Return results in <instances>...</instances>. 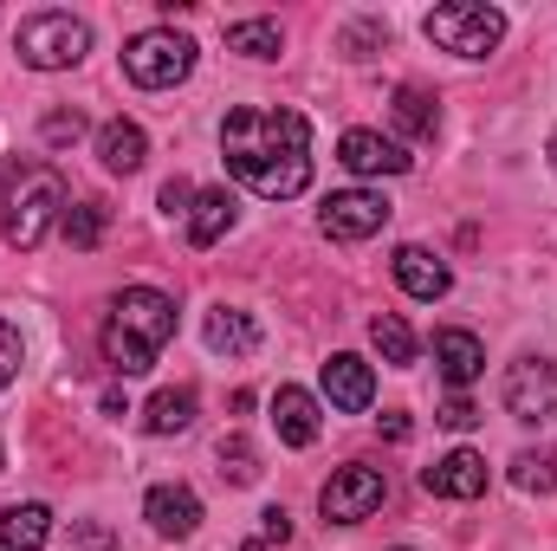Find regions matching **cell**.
Returning a JSON list of instances; mask_svg holds the SVG:
<instances>
[{"instance_id": "cell-13", "label": "cell", "mask_w": 557, "mask_h": 551, "mask_svg": "<svg viewBox=\"0 0 557 551\" xmlns=\"http://www.w3.org/2000/svg\"><path fill=\"white\" fill-rule=\"evenodd\" d=\"M396 285L409 292V298H421V305H434V298H447L454 292V273H447V260L441 254H428V247H396Z\"/></svg>"}, {"instance_id": "cell-10", "label": "cell", "mask_w": 557, "mask_h": 551, "mask_svg": "<svg viewBox=\"0 0 557 551\" xmlns=\"http://www.w3.org/2000/svg\"><path fill=\"white\" fill-rule=\"evenodd\" d=\"M421 487H428L434 500H480V493H486V461H480L473 448H454V454H441V461L421 474Z\"/></svg>"}, {"instance_id": "cell-27", "label": "cell", "mask_w": 557, "mask_h": 551, "mask_svg": "<svg viewBox=\"0 0 557 551\" xmlns=\"http://www.w3.org/2000/svg\"><path fill=\"white\" fill-rule=\"evenodd\" d=\"M65 241H72V247H98V241H104V201L65 208Z\"/></svg>"}, {"instance_id": "cell-3", "label": "cell", "mask_w": 557, "mask_h": 551, "mask_svg": "<svg viewBox=\"0 0 557 551\" xmlns=\"http://www.w3.org/2000/svg\"><path fill=\"white\" fill-rule=\"evenodd\" d=\"M59 208H65V182H59V169H26L20 182H13V195H7V221H0V234H7V247H39L46 234H52V221H59Z\"/></svg>"}, {"instance_id": "cell-8", "label": "cell", "mask_w": 557, "mask_h": 551, "mask_svg": "<svg viewBox=\"0 0 557 551\" xmlns=\"http://www.w3.org/2000/svg\"><path fill=\"white\" fill-rule=\"evenodd\" d=\"M506 415L519 421H557V364L552 357H519L506 370Z\"/></svg>"}, {"instance_id": "cell-6", "label": "cell", "mask_w": 557, "mask_h": 551, "mask_svg": "<svg viewBox=\"0 0 557 551\" xmlns=\"http://www.w3.org/2000/svg\"><path fill=\"white\" fill-rule=\"evenodd\" d=\"M124 72L143 91H169V85H182L195 72V39L175 33V26H149V33H137L124 46Z\"/></svg>"}, {"instance_id": "cell-25", "label": "cell", "mask_w": 557, "mask_h": 551, "mask_svg": "<svg viewBox=\"0 0 557 551\" xmlns=\"http://www.w3.org/2000/svg\"><path fill=\"white\" fill-rule=\"evenodd\" d=\"M278 46H285L278 20H240V26H227V52H247V59H278Z\"/></svg>"}, {"instance_id": "cell-15", "label": "cell", "mask_w": 557, "mask_h": 551, "mask_svg": "<svg viewBox=\"0 0 557 551\" xmlns=\"http://www.w3.org/2000/svg\"><path fill=\"white\" fill-rule=\"evenodd\" d=\"M273 428H278L285 448H311V441H318V396L298 390V383H285L273 396Z\"/></svg>"}, {"instance_id": "cell-22", "label": "cell", "mask_w": 557, "mask_h": 551, "mask_svg": "<svg viewBox=\"0 0 557 551\" xmlns=\"http://www.w3.org/2000/svg\"><path fill=\"white\" fill-rule=\"evenodd\" d=\"M370 344H376V351H383V364H396V370H409V364H416V331H409L396 311L370 318Z\"/></svg>"}, {"instance_id": "cell-29", "label": "cell", "mask_w": 557, "mask_h": 551, "mask_svg": "<svg viewBox=\"0 0 557 551\" xmlns=\"http://www.w3.org/2000/svg\"><path fill=\"white\" fill-rule=\"evenodd\" d=\"M39 137L52 143V149H59V143H78L85 137V118H78V111H52V118L39 124Z\"/></svg>"}, {"instance_id": "cell-33", "label": "cell", "mask_w": 557, "mask_h": 551, "mask_svg": "<svg viewBox=\"0 0 557 551\" xmlns=\"http://www.w3.org/2000/svg\"><path fill=\"white\" fill-rule=\"evenodd\" d=\"M260 539H267V546H285V539H292V513H285V506H267V513H260Z\"/></svg>"}, {"instance_id": "cell-24", "label": "cell", "mask_w": 557, "mask_h": 551, "mask_svg": "<svg viewBox=\"0 0 557 551\" xmlns=\"http://www.w3.org/2000/svg\"><path fill=\"white\" fill-rule=\"evenodd\" d=\"M396 124H403L416 143H428L434 131H441V111H434V98H428L421 85H403V91H396Z\"/></svg>"}, {"instance_id": "cell-16", "label": "cell", "mask_w": 557, "mask_h": 551, "mask_svg": "<svg viewBox=\"0 0 557 551\" xmlns=\"http://www.w3.org/2000/svg\"><path fill=\"white\" fill-rule=\"evenodd\" d=\"M201 338H208L214 357H253L260 351V325L247 311H234V305H214L208 325H201Z\"/></svg>"}, {"instance_id": "cell-20", "label": "cell", "mask_w": 557, "mask_h": 551, "mask_svg": "<svg viewBox=\"0 0 557 551\" xmlns=\"http://www.w3.org/2000/svg\"><path fill=\"white\" fill-rule=\"evenodd\" d=\"M0 539H7V551H46V539H52V506H39V500L7 506L0 513Z\"/></svg>"}, {"instance_id": "cell-2", "label": "cell", "mask_w": 557, "mask_h": 551, "mask_svg": "<svg viewBox=\"0 0 557 551\" xmlns=\"http://www.w3.org/2000/svg\"><path fill=\"white\" fill-rule=\"evenodd\" d=\"M169 338H175V298L156 292V285H124V292L111 298L104 331H98L104 364H111L117 377H143V370H156V357H162Z\"/></svg>"}, {"instance_id": "cell-5", "label": "cell", "mask_w": 557, "mask_h": 551, "mask_svg": "<svg viewBox=\"0 0 557 551\" xmlns=\"http://www.w3.org/2000/svg\"><path fill=\"white\" fill-rule=\"evenodd\" d=\"M85 46H91V26L72 20V13H33V20H20V33H13V52H20V65H33V72H65V65L85 59Z\"/></svg>"}, {"instance_id": "cell-30", "label": "cell", "mask_w": 557, "mask_h": 551, "mask_svg": "<svg viewBox=\"0 0 557 551\" xmlns=\"http://www.w3.org/2000/svg\"><path fill=\"white\" fill-rule=\"evenodd\" d=\"M370 46H389V26L363 20V26H350V33H344V52H350V59H370Z\"/></svg>"}, {"instance_id": "cell-21", "label": "cell", "mask_w": 557, "mask_h": 551, "mask_svg": "<svg viewBox=\"0 0 557 551\" xmlns=\"http://www.w3.org/2000/svg\"><path fill=\"white\" fill-rule=\"evenodd\" d=\"M195 421V390H162V396H149V409H143V428L149 434H182Z\"/></svg>"}, {"instance_id": "cell-35", "label": "cell", "mask_w": 557, "mask_h": 551, "mask_svg": "<svg viewBox=\"0 0 557 551\" xmlns=\"http://www.w3.org/2000/svg\"><path fill=\"white\" fill-rule=\"evenodd\" d=\"M552 169H557V137H552Z\"/></svg>"}, {"instance_id": "cell-9", "label": "cell", "mask_w": 557, "mask_h": 551, "mask_svg": "<svg viewBox=\"0 0 557 551\" xmlns=\"http://www.w3.org/2000/svg\"><path fill=\"white\" fill-rule=\"evenodd\" d=\"M383 221H389V201H383L376 188H337V195L318 208V228H324L331 241H370V234H383Z\"/></svg>"}, {"instance_id": "cell-12", "label": "cell", "mask_w": 557, "mask_h": 551, "mask_svg": "<svg viewBox=\"0 0 557 551\" xmlns=\"http://www.w3.org/2000/svg\"><path fill=\"white\" fill-rule=\"evenodd\" d=\"M324 396H331V409L363 415L370 403H376V377H370V364L350 357V351H337V357L324 364Z\"/></svg>"}, {"instance_id": "cell-31", "label": "cell", "mask_w": 557, "mask_h": 551, "mask_svg": "<svg viewBox=\"0 0 557 551\" xmlns=\"http://www.w3.org/2000/svg\"><path fill=\"white\" fill-rule=\"evenodd\" d=\"M13 377H20V331L0 318V390H7Z\"/></svg>"}, {"instance_id": "cell-19", "label": "cell", "mask_w": 557, "mask_h": 551, "mask_svg": "<svg viewBox=\"0 0 557 551\" xmlns=\"http://www.w3.org/2000/svg\"><path fill=\"white\" fill-rule=\"evenodd\" d=\"M227 228H234V195H227V188H195V208H188V241H195V247H214Z\"/></svg>"}, {"instance_id": "cell-32", "label": "cell", "mask_w": 557, "mask_h": 551, "mask_svg": "<svg viewBox=\"0 0 557 551\" xmlns=\"http://www.w3.org/2000/svg\"><path fill=\"white\" fill-rule=\"evenodd\" d=\"M434 421H441V428H454V434H467V428H473V421H480V409H473V403H467V396H447V409L434 415Z\"/></svg>"}, {"instance_id": "cell-4", "label": "cell", "mask_w": 557, "mask_h": 551, "mask_svg": "<svg viewBox=\"0 0 557 551\" xmlns=\"http://www.w3.org/2000/svg\"><path fill=\"white\" fill-rule=\"evenodd\" d=\"M428 39L454 59H486L506 39V13L486 7V0H447V7L428 13Z\"/></svg>"}, {"instance_id": "cell-7", "label": "cell", "mask_w": 557, "mask_h": 551, "mask_svg": "<svg viewBox=\"0 0 557 551\" xmlns=\"http://www.w3.org/2000/svg\"><path fill=\"white\" fill-rule=\"evenodd\" d=\"M383 474L376 467H363V461H350V467H337L331 480H324V493H318V506H324V519L331 526H357V519H370L376 506H383Z\"/></svg>"}, {"instance_id": "cell-18", "label": "cell", "mask_w": 557, "mask_h": 551, "mask_svg": "<svg viewBox=\"0 0 557 551\" xmlns=\"http://www.w3.org/2000/svg\"><path fill=\"white\" fill-rule=\"evenodd\" d=\"M143 156H149V137H143V124H131V118H111V124L98 131V162H104L111 175H137Z\"/></svg>"}, {"instance_id": "cell-26", "label": "cell", "mask_w": 557, "mask_h": 551, "mask_svg": "<svg viewBox=\"0 0 557 551\" xmlns=\"http://www.w3.org/2000/svg\"><path fill=\"white\" fill-rule=\"evenodd\" d=\"M221 480H234V487H253L260 480V454H253L247 434H227L221 441Z\"/></svg>"}, {"instance_id": "cell-34", "label": "cell", "mask_w": 557, "mask_h": 551, "mask_svg": "<svg viewBox=\"0 0 557 551\" xmlns=\"http://www.w3.org/2000/svg\"><path fill=\"white\" fill-rule=\"evenodd\" d=\"M162 208H169V215H188V208H195V188H188L182 175H175V182H162Z\"/></svg>"}, {"instance_id": "cell-23", "label": "cell", "mask_w": 557, "mask_h": 551, "mask_svg": "<svg viewBox=\"0 0 557 551\" xmlns=\"http://www.w3.org/2000/svg\"><path fill=\"white\" fill-rule=\"evenodd\" d=\"M512 487H519V493H557V448H525V454H512Z\"/></svg>"}, {"instance_id": "cell-14", "label": "cell", "mask_w": 557, "mask_h": 551, "mask_svg": "<svg viewBox=\"0 0 557 551\" xmlns=\"http://www.w3.org/2000/svg\"><path fill=\"white\" fill-rule=\"evenodd\" d=\"M143 513H149V526H156L162 539H188V532L201 526V500H195L188 487H149Z\"/></svg>"}, {"instance_id": "cell-36", "label": "cell", "mask_w": 557, "mask_h": 551, "mask_svg": "<svg viewBox=\"0 0 557 551\" xmlns=\"http://www.w3.org/2000/svg\"><path fill=\"white\" fill-rule=\"evenodd\" d=\"M396 551H409V546H396Z\"/></svg>"}, {"instance_id": "cell-11", "label": "cell", "mask_w": 557, "mask_h": 551, "mask_svg": "<svg viewBox=\"0 0 557 551\" xmlns=\"http://www.w3.org/2000/svg\"><path fill=\"white\" fill-rule=\"evenodd\" d=\"M337 162H344L350 175H403V169H409V149L389 143V137H376V131H344Z\"/></svg>"}, {"instance_id": "cell-1", "label": "cell", "mask_w": 557, "mask_h": 551, "mask_svg": "<svg viewBox=\"0 0 557 551\" xmlns=\"http://www.w3.org/2000/svg\"><path fill=\"white\" fill-rule=\"evenodd\" d=\"M221 149H227V169L253 195H267V201H292L311 182V124L298 111H260V105H247V111L227 118Z\"/></svg>"}, {"instance_id": "cell-17", "label": "cell", "mask_w": 557, "mask_h": 551, "mask_svg": "<svg viewBox=\"0 0 557 551\" xmlns=\"http://www.w3.org/2000/svg\"><path fill=\"white\" fill-rule=\"evenodd\" d=\"M434 364H441V377H447L454 390H467V383L486 370V344H480L473 331H434Z\"/></svg>"}, {"instance_id": "cell-28", "label": "cell", "mask_w": 557, "mask_h": 551, "mask_svg": "<svg viewBox=\"0 0 557 551\" xmlns=\"http://www.w3.org/2000/svg\"><path fill=\"white\" fill-rule=\"evenodd\" d=\"M72 551H117V532L104 519H78L72 526Z\"/></svg>"}]
</instances>
